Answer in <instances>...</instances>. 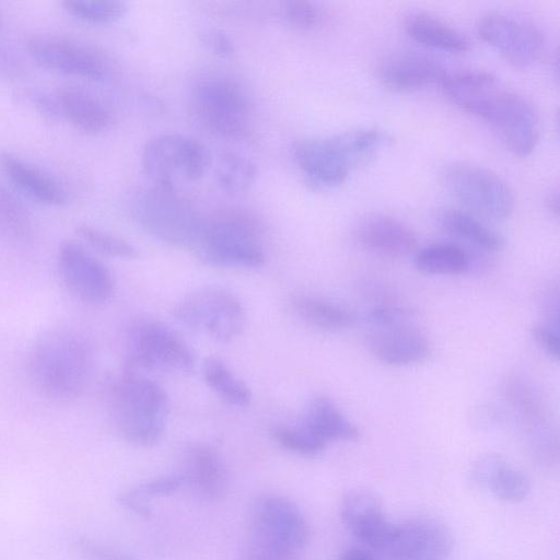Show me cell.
<instances>
[{"instance_id": "obj_1", "label": "cell", "mask_w": 560, "mask_h": 560, "mask_svg": "<svg viewBox=\"0 0 560 560\" xmlns=\"http://www.w3.org/2000/svg\"><path fill=\"white\" fill-rule=\"evenodd\" d=\"M441 86L456 106L486 121L511 152L525 156L534 151L539 139L537 112L492 73L447 71Z\"/></svg>"}, {"instance_id": "obj_14", "label": "cell", "mask_w": 560, "mask_h": 560, "mask_svg": "<svg viewBox=\"0 0 560 560\" xmlns=\"http://www.w3.org/2000/svg\"><path fill=\"white\" fill-rule=\"evenodd\" d=\"M478 34L511 65H533L544 49L541 31L530 21L504 12H489L478 22Z\"/></svg>"}, {"instance_id": "obj_44", "label": "cell", "mask_w": 560, "mask_h": 560, "mask_svg": "<svg viewBox=\"0 0 560 560\" xmlns=\"http://www.w3.org/2000/svg\"><path fill=\"white\" fill-rule=\"evenodd\" d=\"M118 502L124 508L141 516H148L151 513L148 499L137 489V487L122 492L118 497Z\"/></svg>"}, {"instance_id": "obj_13", "label": "cell", "mask_w": 560, "mask_h": 560, "mask_svg": "<svg viewBox=\"0 0 560 560\" xmlns=\"http://www.w3.org/2000/svg\"><path fill=\"white\" fill-rule=\"evenodd\" d=\"M27 51L40 67L66 75L104 82L112 74L107 57L78 39L55 34H37L27 39Z\"/></svg>"}, {"instance_id": "obj_3", "label": "cell", "mask_w": 560, "mask_h": 560, "mask_svg": "<svg viewBox=\"0 0 560 560\" xmlns=\"http://www.w3.org/2000/svg\"><path fill=\"white\" fill-rule=\"evenodd\" d=\"M387 140V135L377 128L305 138L293 144L292 158L311 184L331 188L342 184L354 167L374 155Z\"/></svg>"}, {"instance_id": "obj_9", "label": "cell", "mask_w": 560, "mask_h": 560, "mask_svg": "<svg viewBox=\"0 0 560 560\" xmlns=\"http://www.w3.org/2000/svg\"><path fill=\"white\" fill-rule=\"evenodd\" d=\"M195 355L188 343L170 326L152 318L135 322L127 334V372L188 374Z\"/></svg>"}, {"instance_id": "obj_35", "label": "cell", "mask_w": 560, "mask_h": 560, "mask_svg": "<svg viewBox=\"0 0 560 560\" xmlns=\"http://www.w3.org/2000/svg\"><path fill=\"white\" fill-rule=\"evenodd\" d=\"M75 234L97 253L115 258L137 257V248L127 240L89 224H79Z\"/></svg>"}, {"instance_id": "obj_12", "label": "cell", "mask_w": 560, "mask_h": 560, "mask_svg": "<svg viewBox=\"0 0 560 560\" xmlns=\"http://www.w3.org/2000/svg\"><path fill=\"white\" fill-rule=\"evenodd\" d=\"M442 182L466 211L480 219L502 221L514 210L509 185L494 172L467 162H452L442 171Z\"/></svg>"}, {"instance_id": "obj_32", "label": "cell", "mask_w": 560, "mask_h": 560, "mask_svg": "<svg viewBox=\"0 0 560 560\" xmlns=\"http://www.w3.org/2000/svg\"><path fill=\"white\" fill-rule=\"evenodd\" d=\"M202 375L207 385L223 400L246 407L250 402L249 388L220 359L210 357L202 363Z\"/></svg>"}, {"instance_id": "obj_17", "label": "cell", "mask_w": 560, "mask_h": 560, "mask_svg": "<svg viewBox=\"0 0 560 560\" xmlns=\"http://www.w3.org/2000/svg\"><path fill=\"white\" fill-rule=\"evenodd\" d=\"M453 546V535L444 523L419 516L394 524L382 553L390 560H447Z\"/></svg>"}, {"instance_id": "obj_38", "label": "cell", "mask_w": 560, "mask_h": 560, "mask_svg": "<svg viewBox=\"0 0 560 560\" xmlns=\"http://www.w3.org/2000/svg\"><path fill=\"white\" fill-rule=\"evenodd\" d=\"M295 555L289 550L252 537L246 546L242 560H295Z\"/></svg>"}, {"instance_id": "obj_28", "label": "cell", "mask_w": 560, "mask_h": 560, "mask_svg": "<svg viewBox=\"0 0 560 560\" xmlns=\"http://www.w3.org/2000/svg\"><path fill=\"white\" fill-rule=\"evenodd\" d=\"M439 223L448 234L481 250L494 253L504 247L505 241L500 233L466 210H444L439 215Z\"/></svg>"}, {"instance_id": "obj_6", "label": "cell", "mask_w": 560, "mask_h": 560, "mask_svg": "<svg viewBox=\"0 0 560 560\" xmlns=\"http://www.w3.org/2000/svg\"><path fill=\"white\" fill-rule=\"evenodd\" d=\"M195 249L205 261L221 267L257 268L265 261L261 225L243 210H223L205 219Z\"/></svg>"}, {"instance_id": "obj_18", "label": "cell", "mask_w": 560, "mask_h": 560, "mask_svg": "<svg viewBox=\"0 0 560 560\" xmlns=\"http://www.w3.org/2000/svg\"><path fill=\"white\" fill-rule=\"evenodd\" d=\"M345 527L370 549L382 552L394 523L389 522L378 498L368 490L348 492L340 505Z\"/></svg>"}, {"instance_id": "obj_43", "label": "cell", "mask_w": 560, "mask_h": 560, "mask_svg": "<svg viewBox=\"0 0 560 560\" xmlns=\"http://www.w3.org/2000/svg\"><path fill=\"white\" fill-rule=\"evenodd\" d=\"M33 102L40 114L54 120L61 119L56 92L37 91L33 94Z\"/></svg>"}, {"instance_id": "obj_15", "label": "cell", "mask_w": 560, "mask_h": 560, "mask_svg": "<svg viewBox=\"0 0 560 560\" xmlns=\"http://www.w3.org/2000/svg\"><path fill=\"white\" fill-rule=\"evenodd\" d=\"M252 537L296 553L308 544L310 527L299 506L290 499L265 494L253 509Z\"/></svg>"}, {"instance_id": "obj_46", "label": "cell", "mask_w": 560, "mask_h": 560, "mask_svg": "<svg viewBox=\"0 0 560 560\" xmlns=\"http://www.w3.org/2000/svg\"><path fill=\"white\" fill-rule=\"evenodd\" d=\"M547 208L555 215L559 213V195L558 191H552L546 199Z\"/></svg>"}, {"instance_id": "obj_11", "label": "cell", "mask_w": 560, "mask_h": 560, "mask_svg": "<svg viewBox=\"0 0 560 560\" xmlns=\"http://www.w3.org/2000/svg\"><path fill=\"white\" fill-rule=\"evenodd\" d=\"M173 316L182 326L223 343L237 338L246 324L241 300L218 285L203 287L186 295L174 307Z\"/></svg>"}, {"instance_id": "obj_34", "label": "cell", "mask_w": 560, "mask_h": 560, "mask_svg": "<svg viewBox=\"0 0 560 560\" xmlns=\"http://www.w3.org/2000/svg\"><path fill=\"white\" fill-rule=\"evenodd\" d=\"M62 5L69 15L94 25L112 24L127 11V3L118 0H67Z\"/></svg>"}, {"instance_id": "obj_5", "label": "cell", "mask_w": 560, "mask_h": 560, "mask_svg": "<svg viewBox=\"0 0 560 560\" xmlns=\"http://www.w3.org/2000/svg\"><path fill=\"white\" fill-rule=\"evenodd\" d=\"M135 222L151 236L175 246L195 248L205 219L177 189L152 184L137 187L128 199Z\"/></svg>"}, {"instance_id": "obj_20", "label": "cell", "mask_w": 560, "mask_h": 560, "mask_svg": "<svg viewBox=\"0 0 560 560\" xmlns=\"http://www.w3.org/2000/svg\"><path fill=\"white\" fill-rule=\"evenodd\" d=\"M185 485L202 501L215 503L229 491V472L220 453L207 443L189 444L183 453Z\"/></svg>"}, {"instance_id": "obj_27", "label": "cell", "mask_w": 560, "mask_h": 560, "mask_svg": "<svg viewBox=\"0 0 560 560\" xmlns=\"http://www.w3.org/2000/svg\"><path fill=\"white\" fill-rule=\"evenodd\" d=\"M404 28L416 42L435 49L464 52L470 46L462 33L430 13H409L405 16Z\"/></svg>"}, {"instance_id": "obj_8", "label": "cell", "mask_w": 560, "mask_h": 560, "mask_svg": "<svg viewBox=\"0 0 560 560\" xmlns=\"http://www.w3.org/2000/svg\"><path fill=\"white\" fill-rule=\"evenodd\" d=\"M197 119L211 135L243 139L249 127V103L246 93L234 80L221 74L198 78L191 91Z\"/></svg>"}, {"instance_id": "obj_39", "label": "cell", "mask_w": 560, "mask_h": 560, "mask_svg": "<svg viewBox=\"0 0 560 560\" xmlns=\"http://www.w3.org/2000/svg\"><path fill=\"white\" fill-rule=\"evenodd\" d=\"M533 336L538 346L551 358H559V325L558 320L546 319L536 325Z\"/></svg>"}, {"instance_id": "obj_45", "label": "cell", "mask_w": 560, "mask_h": 560, "mask_svg": "<svg viewBox=\"0 0 560 560\" xmlns=\"http://www.w3.org/2000/svg\"><path fill=\"white\" fill-rule=\"evenodd\" d=\"M338 560H376L374 553L364 547H349L345 549Z\"/></svg>"}, {"instance_id": "obj_21", "label": "cell", "mask_w": 560, "mask_h": 560, "mask_svg": "<svg viewBox=\"0 0 560 560\" xmlns=\"http://www.w3.org/2000/svg\"><path fill=\"white\" fill-rule=\"evenodd\" d=\"M354 238L365 249L390 258L408 257L418 250L412 230L384 213H369L361 218L354 228Z\"/></svg>"}, {"instance_id": "obj_24", "label": "cell", "mask_w": 560, "mask_h": 560, "mask_svg": "<svg viewBox=\"0 0 560 560\" xmlns=\"http://www.w3.org/2000/svg\"><path fill=\"white\" fill-rule=\"evenodd\" d=\"M61 119L85 135H101L115 124L113 110L89 90L66 85L56 91Z\"/></svg>"}, {"instance_id": "obj_41", "label": "cell", "mask_w": 560, "mask_h": 560, "mask_svg": "<svg viewBox=\"0 0 560 560\" xmlns=\"http://www.w3.org/2000/svg\"><path fill=\"white\" fill-rule=\"evenodd\" d=\"M78 547L88 560H133L119 550L89 539L79 540Z\"/></svg>"}, {"instance_id": "obj_29", "label": "cell", "mask_w": 560, "mask_h": 560, "mask_svg": "<svg viewBox=\"0 0 560 560\" xmlns=\"http://www.w3.org/2000/svg\"><path fill=\"white\" fill-rule=\"evenodd\" d=\"M293 312L306 324L328 331L347 329L354 317L346 307L327 299L298 294L291 300Z\"/></svg>"}, {"instance_id": "obj_2", "label": "cell", "mask_w": 560, "mask_h": 560, "mask_svg": "<svg viewBox=\"0 0 560 560\" xmlns=\"http://www.w3.org/2000/svg\"><path fill=\"white\" fill-rule=\"evenodd\" d=\"M91 369L85 340L65 329L44 334L28 357V375L36 390L54 401H70L84 390Z\"/></svg>"}, {"instance_id": "obj_33", "label": "cell", "mask_w": 560, "mask_h": 560, "mask_svg": "<svg viewBox=\"0 0 560 560\" xmlns=\"http://www.w3.org/2000/svg\"><path fill=\"white\" fill-rule=\"evenodd\" d=\"M33 231L27 208L11 192L0 187V237L10 243L27 241Z\"/></svg>"}, {"instance_id": "obj_30", "label": "cell", "mask_w": 560, "mask_h": 560, "mask_svg": "<svg viewBox=\"0 0 560 560\" xmlns=\"http://www.w3.org/2000/svg\"><path fill=\"white\" fill-rule=\"evenodd\" d=\"M415 265L424 273L455 276L471 268V257L456 244L435 243L416 252Z\"/></svg>"}, {"instance_id": "obj_23", "label": "cell", "mask_w": 560, "mask_h": 560, "mask_svg": "<svg viewBox=\"0 0 560 560\" xmlns=\"http://www.w3.org/2000/svg\"><path fill=\"white\" fill-rule=\"evenodd\" d=\"M0 165L11 185L40 205L59 207L68 195L61 184L45 170L12 153L0 155Z\"/></svg>"}, {"instance_id": "obj_7", "label": "cell", "mask_w": 560, "mask_h": 560, "mask_svg": "<svg viewBox=\"0 0 560 560\" xmlns=\"http://www.w3.org/2000/svg\"><path fill=\"white\" fill-rule=\"evenodd\" d=\"M212 164L208 148L179 132L151 137L141 151V166L152 184L177 189L183 183L202 178Z\"/></svg>"}, {"instance_id": "obj_16", "label": "cell", "mask_w": 560, "mask_h": 560, "mask_svg": "<svg viewBox=\"0 0 560 560\" xmlns=\"http://www.w3.org/2000/svg\"><path fill=\"white\" fill-rule=\"evenodd\" d=\"M57 268L68 291L85 303L102 304L113 294L110 271L78 242L65 241L60 244Z\"/></svg>"}, {"instance_id": "obj_4", "label": "cell", "mask_w": 560, "mask_h": 560, "mask_svg": "<svg viewBox=\"0 0 560 560\" xmlns=\"http://www.w3.org/2000/svg\"><path fill=\"white\" fill-rule=\"evenodd\" d=\"M168 397L150 377L126 372L110 388L109 410L119 434L129 443L156 444L166 427Z\"/></svg>"}, {"instance_id": "obj_19", "label": "cell", "mask_w": 560, "mask_h": 560, "mask_svg": "<svg viewBox=\"0 0 560 560\" xmlns=\"http://www.w3.org/2000/svg\"><path fill=\"white\" fill-rule=\"evenodd\" d=\"M366 346L376 360L394 366L422 363L432 350L427 336L409 322L373 328L366 335Z\"/></svg>"}, {"instance_id": "obj_22", "label": "cell", "mask_w": 560, "mask_h": 560, "mask_svg": "<svg viewBox=\"0 0 560 560\" xmlns=\"http://www.w3.org/2000/svg\"><path fill=\"white\" fill-rule=\"evenodd\" d=\"M447 73L433 57L418 52H397L385 57L377 69L380 81L397 92H410L441 84Z\"/></svg>"}, {"instance_id": "obj_25", "label": "cell", "mask_w": 560, "mask_h": 560, "mask_svg": "<svg viewBox=\"0 0 560 560\" xmlns=\"http://www.w3.org/2000/svg\"><path fill=\"white\" fill-rule=\"evenodd\" d=\"M470 480L509 503L523 501L530 490L529 479L522 470L492 453L483 454L474 462Z\"/></svg>"}, {"instance_id": "obj_36", "label": "cell", "mask_w": 560, "mask_h": 560, "mask_svg": "<svg viewBox=\"0 0 560 560\" xmlns=\"http://www.w3.org/2000/svg\"><path fill=\"white\" fill-rule=\"evenodd\" d=\"M272 435L283 448L306 457L319 455L327 446L302 421L292 425H277L272 430Z\"/></svg>"}, {"instance_id": "obj_31", "label": "cell", "mask_w": 560, "mask_h": 560, "mask_svg": "<svg viewBox=\"0 0 560 560\" xmlns=\"http://www.w3.org/2000/svg\"><path fill=\"white\" fill-rule=\"evenodd\" d=\"M256 164L245 154L235 150L221 151L214 161V176L218 186L231 195L250 189L257 178Z\"/></svg>"}, {"instance_id": "obj_10", "label": "cell", "mask_w": 560, "mask_h": 560, "mask_svg": "<svg viewBox=\"0 0 560 560\" xmlns=\"http://www.w3.org/2000/svg\"><path fill=\"white\" fill-rule=\"evenodd\" d=\"M503 396L520 422L529 454L541 467L558 463L559 441L540 387L528 376L516 373L504 381Z\"/></svg>"}, {"instance_id": "obj_37", "label": "cell", "mask_w": 560, "mask_h": 560, "mask_svg": "<svg viewBox=\"0 0 560 560\" xmlns=\"http://www.w3.org/2000/svg\"><path fill=\"white\" fill-rule=\"evenodd\" d=\"M285 21L298 30H312L322 20L319 7L307 0H290L282 4Z\"/></svg>"}, {"instance_id": "obj_42", "label": "cell", "mask_w": 560, "mask_h": 560, "mask_svg": "<svg viewBox=\"0 0 560 560\" xmlns=\"http://www.w3.org/2000/svg\"><path fill=\"white\" fill-rule=\"evenodd\" d=\"M203 43L217 56L226 58L234 54V44L224 32L211 30L203 35Z\"/></svg>"}, {"instance_id": "obj_40", "label": "cell", "mask_w": 560, "mask_h": 560, "mask_svg": "<svg viewBox=\"0 0 560 560\" xmlns=\"http://www.w3.org/2000/svg\"><path fill=\"white\" fill-rule=\"evenodd\" d=\"M183 486H185L184 476L178 472L159 477L147 483L138 486L137 489L148 499L149 497L170 495Z\"/></svg>"}, {"instance_id": "obj_26", "label": "cell", "mask_w": 560, "mask_h": 560, "mask_svg": "<svg viewBox=\"0 0 560 560\" xmlns=\"http://www.w3.org/2000/svg\"><path fill=\"white\" fill-rule=\"evenodd\" d=\"M301 421L326 444L360 439L358 427L341 412L331 399L324 396L311 400Z\"/></svg>"}]
</instances>
